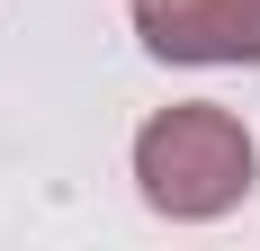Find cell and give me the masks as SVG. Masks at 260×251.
I'll return each mask as SVG.
<instances>
[{"instance_id":"obj_1","label":"cell","mask_w":260,"mask_h":251,"mask_svg":"<svg viewBox=\"0 0 260 251\" xmlns=\"http://www.w3.org/2000/svg\"><path fill=\"white\" fill-rule=\"evenodd\" d=\"M251 179H260L251 125H242L234 108H215V99L161 108V117H144V135H135V189H144V206L171 215V225L234 215V206L251 198Z\"/></svg>"},{"instance_id":"obj_2","label":"cell","mask_w":260,"mask_h":251,"mask_svg":"<svg viewBox=\"0 0 260 251\" xmlns=\"http://www.w3.org/2000/svg\"><path fill=\"white\" fill-rule=\"evenodd\" d=\"M153 63H260V0H135Z\"/></svg>"}]
</instances>
